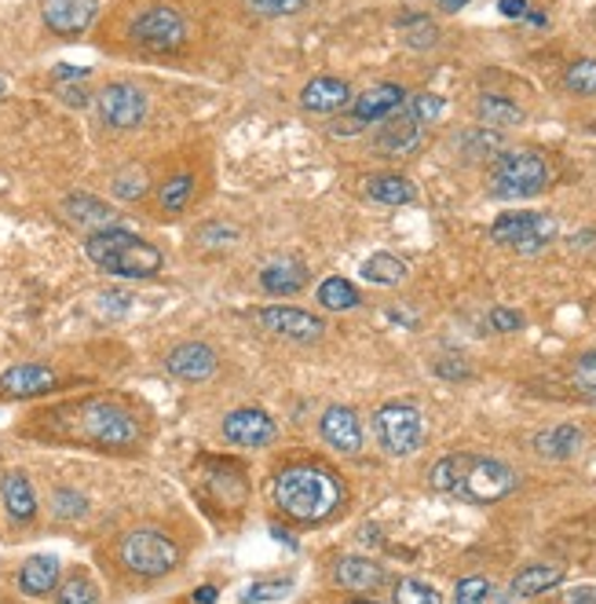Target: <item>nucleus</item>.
<instances>
[{
	"label": "nucleus",
	"instance_id": "nucleus-1",
	"mask_svg": "<svg viewBox=\"0 0 596 604\" xmlns=\"http://www.w3.org/2000/svg\"><path fill=\"white\" fill-rule=\"evenodd\" d=\"M432 488L447 491V495H458L461 502H472V506H491L509 495L517 488V472H512L498 458H483V455H447L432 466Z\"/></svg>",
	"mask_w": 596,
	"mask_h": 604
},
{
	"label": "nucleus",
	"instance_id": "nucleus-2",
	"mask_svg": "<svg viewBox=\"0 0 596 604\" xmlns=\"http://www.w3.org/2000/svg\"><path fill=\"white\" fill-rule=\"evenodd\" d=\"M275 502L286 517L300 523H315L330 517L340 502V483L330 469L319 466H289L275 480Z\"/></svg>",
	"mask_w": 596,
	"mask_h": 604
},
{
	"label": "nucleus",
	"instance_id": "nucleus-3",
	"mask_svg": "<svg viewBox=\"0 0 596 604\" xmlns=\"http://www.w3.org/2000/svg\"><path fill=\"white\" fill-rule=\"evenodd\" d=\"M85 254L96 268H103L107 275H117V279H150V275H158L161 264H165L158 246H150L147 238L133 235V231H121V227L96 231V235L88 238Z\"/></svg>",
	"mask_w": 596,
	"mask_h": 604
},
{
	"label": "nucleus",
	"instance_id": "nucleus-4",
	"mask_svg": "<svg viewBox=\"0 0 596 604\" xmlns=\"http://www.w3.org/2000/svg\"><path fill=\"white\" fill-rule=\"evenodd\" d=\"M549 184V165L534 150H509L491 169V195L501 201L534 198Z\"/></svg>",
	"mask_w": 596,
	"mask_h": 604
},
{
	"label": "nucleus",
	"instance_id": "nucleus-5",
	"mask_svg": "<svg viewBox=\"0 0 596 604\" xmlns=\"http://www.w3.org/2000/svg\"><path fill=\"white\" fill-rule=\"evenodd\" d=\"M74 432L85 443H96V447H110V451L133 447L139 436L133 415L121 410L117 403H103V399L80 403L74 410Z\"/></svg>",
	"mask_w": 596,
	"mask_h": 604
},
{
	"label": "nucleus",
	"instance_id": "nucleus-6",
	"mask_svg": "<svg viewBox=\"0 0 596 604\" xmlns=\"http://www.w3.org/2000/svg\"><path fill=\"white\" fill-rule=\"evenodd\" d=\"M491 238L517 254H538L557 238V220L545 213H505L491 224Z\"/></svg>",
	"mask_w": 596,
	"mask_h": 604
},
{
	"label": "nucleus",
	"instance_id": "nucleus-7",
	"mask_svg": "<svg viewBox=\"0 0 596 604\" xmlns=\"http://www.w3.org/2000/svg\"><path fill=\"white\" fill-rule=\"evenodd\" d=\"M121 560H125L128 571L136 576H165V571L176 568L179 550L173 539H165L161 531H133L121 542Z\"/></svg>",
	"mask_w": 596,
	"mask_h": 604
},
{
	"label": "nucleus",
	"instance_id": "nucleus-8",
	"mask_svg": "<svg viewBox=\"0 0 596 604\" xmlns=\"http://www.w3.org/2000/svg\"><path fill=\"white\" fill-rule=\"evenodd\" d=\"M373 429H377L381 447L396 458L413 455L424 440V421L410 403H388V407H381L377 418H373Z\"/></svg>",
	"mask_w": 596,
	"mask_h": 604
},
{
	"label": "nucleus",
	"instance_id": "nucleus-9",
	"mask_svg": "<svg viewBox=\"0 0 596 604\" xmlns=\"http://www.w3.org/2000/svg\"><path fill=\"white\" fill-rule=\"evenodd\" d=\"M133 40L147 52H173L187 40V23L176 8H147L133 23Z\"/></svg>",
	"mask_w": 596,
	"mask_h": 604
},
{
	"label": "nucleus",
	"instance_id": "nucleus-10",
	"mask_svg": "<svg viewBox=\"0 0 596 604\" xmlns=\"http://www.w3.org/2000/svg\"><path fill=\"white\" fill-rule=\"evenodd\" d=\"M96 107L107 128L128 133V128H136L139 121L147 118V93L128 85V81H114V85H107L103 93L96 96Z\"/></svg>",
	"mask_w": 596,
	"mask_h": 604
},
{
	"label": "nucleus",
	"instance_id": "nucleus-11",
	"mask_svg": "<svg viewBox=\"0 0 596 604\" xmlns=\"http://www.w3.org/2000/svg\"><path fill=\"white\" fill-rule=\"evenodd\" d=\"M257 322L268 330V334H278V337H289V341H315V337L326 334V322H322L319 316L300 311V308H282V305L260 308Z\"/></svg>",
	"mask_w": 596,
	"mask_h": 604
},
{
	"label": "nucleus",
	"instance_id": "nucleus-12",
	"mask_svg": "<svg viewBox=\"0 0 596 604\" xmlns=\"http://www.w3.org/2000/svg\"><path fill=\"white\" fill-rule=\"evenodd\" d=\"M45 12V26L59 37H77L92 26L99 12V0H45L40 4Z\"/></svg>",
	"mask_w": 596,
	"mask_h": 604
},
{
	"label": "nucleus",
	"instance_id": "nucleus-13",
	"mask_svg": "<svg viewBox=\"0 0 596 604\" xmlns=\"http://www.w3.org/2000/svg\"><path fill=\"white\" fill-rule=\"evenodd\" d=\"M421 136H424V125L410 114L407 103H402L396 114L381 121L377 150H385V155H392V158H407L410 150L421 147Z\"/></svg>",
	"mask_w": 596,
	"mask_h": 604
},
{
	"label": "nucleus",
	"instance_id": "nucleus-14",
	"mask_svg": "<svg viewBox=\"0 0 596 604\" xmlns=\"http://www.w3.org/2000/svg\"><path fill=\"white\" fill-rule=\"evenodd\" d=\"M52 389H55V370L45 367V362H18V367L0 374V396L4 399H29Z\"/></svg>",
	"mask_w": 596,
	"mask_h": 604
},
{
	"label": "nucleus",
	"instance_id": "nucleus-15",
	"mask_svg": "<svg viewBox=\"0 0 596 604\" xmlns=\"http://www.w3.org/2000/svg\"><path fill=\"white\" fill-rule=\"evenodd\" d=\"M224 436L238 447H264V443L275 440V421L257 407H241L224 418Z\"/></svg>",
	"mask_w": 596,
	"mask_h": 604
},
{
	"label": "nucleus",
	"instance_id": "nucleus-16",
	"mask_svg": "<svg viewBox=\"0 0 596 604\" xmlns=\"http://www.w3.org/2000/svg\"><path fill=\"white\" fill-rule=\"evenodd\" d=\"M319 429H322V440H326L333 451H340V455H359L362 451V426L351 407H330L326 415H322Z\"/></svg>",
	"mask_w": 596,
	"mask_h": 604
},
{
	"label": "nucleus",
	"instance_id": "nucleus-17",
	"mask_svg": "<svg viewBox=\"0 0 596 604\" xmlns=\"http://www.w3.org/2000/svg\"><path fill=\"white\" fill-rule=\"evenodd\" d=\"M165 367H169V374L179 381H206L216 374V352L209 345H201V341H187V345L169 352Z\"/></svg>",
	"mask_w": 596,
	"mask_h": 604
},
{
	"label": "nucleus",
	"instance_id": "nucleus-18",
	"mask_svg": "<svg viewBox=\"0 0 596 604\" xmlns=\"http://www.w3.org/2000/svg\"><path fill=\"white\" fill-rule=\"evenodd\" d=\"M402 103H407V93L399 85H373L351 103V118H356V125H377V121L396 114Z\"/></svg>",
	"mask_w": 596,
	"mask_h": 604
},
{
	"label": "nucleus",
	"instance_id": "nucleus-19",
	"mask_svg": "<svg viewBox=\"0 0 596 604\" xmlns=\"http://www.w3.org/2000/svg\"><path fill=\"white\" fill-rule=\"evenodd\" d=\"M300 103H305L308 110H315V114H333V110L351 103V88L337 77H315V81H308L305 85Z\"/></svg>",
	"mask_w": 596,
	"mask_h": 604
},
{
	"label": "nucleus",
	"instance_id": "nucleus-20",
	"mask_svg": "<svg viewBox=\"0 0 596 604\" xmlns=\"http://www.w3.org/2000/svg\"><path fill=\"white\" fill-rule=\"evenodd\" d=\"M260 286L275 297H293L308 286V268L300 260H275V264L260 271Z\"/></svg>",
	"mask_w": 596,
	"mask_h": 604
},
{
	"label": "nucleus",
	"instance_id": "nucleus-21",
	"mask_svg": "<svg viewBox=\"0 0 596 604\" xmlns=\"http://www.w3.org/2000/svg\"><path fill=\"white\" fill-rule=\"evenodd\" d=\"M59 587V557L52 553H40V557H29L18 571V590L29 593V597H45Z\"/></svg>",
	"mask_w": 596,
	"mask_h": 604
},
{
	"label": "nucleus",
	"instance_id": "nucleus-22",
	"mask_svg": "<svg viewBox=\"0 0 596 604\" xmlns=\"http://www.w3.org/2000/svg\"><path fill=\"white\" fill-rule=\"evenodd\" d=\"M63 213L74 220V224L80 227H96V231H107V227H114V220L117 213L114 209L107 206V201H99L92 195H70L63 201Z\"/></svg>",
	"mask_w": 596,
	"mask_h": 604
},
{
	"label": "nucleus",
	"instance_id": "nucleus-23",
	"mask_svg": "<svg viewBox=\"0 0 596 604\" xmlns=\"http://www.w3.org/2000/svg\"><path fill=\"white\" fill-rule=\"evenodd\" d=\"M534 451H538L542 458H574L582 451V429L579 426H552L534 436Z\"/></svg>",
	"mask_w": 596,
	"mask_h": 604
},
{
	"label": "nucleus",
	"instance_id": "nucleus-24",
	"mask_svg": "<svg viewBox=\"0 0 596 604\" xmlns=\"http://www.w3.org/2000/svg\"><path fill=\"white\" fill-rule=\"evenodd\" d=\"M0 495H4V509L12 520H18V523L34 520L37 498H34V488H29V480L23 477V472H8L4 483H0Z\"/></svg>",
	"mask_w": 596,
	"mask_h": 604
},
{
	"label": "nucleus",
	"instance_id": "nucleus-25",
	"mask_svg": "<svg viewBox=\"0 0 596 604\" xmlns=\"http://www.w3.org/2000/svg\"><path fill=\"white\" fill-rule=\"evenodd\" d=\"M381 579H385L381 564H373V560H367V557H340V560H337V582H340L345 590H356V593L377 590Z\"/></svg>",
	"mask_w": 596,
	"mask_h": 604
},
{
	"label": "nucleus",
	"instance_id": "nucleus-26",
	"mask_svg": "<svg viewBox=\"0 0 596 604\" xmlns=\"http://www.w3.org/2000/svg\"><path fill=\"white\" fill-rule=\"evenodd\" d=\"M367 195L373 201H381V206H410L418 198V187H413V180L399 173H381L367 180Z\"/></svg>",
	"mask_w": 596,
	"mask_h": 604
},
{
	"label": "nucleus",
	"instance_id": "nucleus-27",
	"mask_svg": "<svg viewBox=\"0 0 596 604\" xmlns=\"http://www.w3.org/2000/svg\"><path fill=\"white\" fill-rule=\"evenodd\" d=\"M563 582V568L560 564H531L523 568L517 579H512V597H538V593L560 587Z\"/></svg>",
	"mask_w": 596,
	"mask_h": 604
},
{
	"label": "nucleus",
	"instance_id": "nucleus-28",
	"mask_svg": "<svg viewBox=\"0 0 596 604\" xmlns=\"http://www.w3.org/2000/svg\"><path fill=\"white\" fill-rule=\"evenodd\" d=\"M359 275L373 282V286H399V282L407 279V264L392 254H373L367 264H362Z\"/></svg>",
	"mask_w": 596,
	"mask_h": 604
},
{
	"label": "nucleus",
	"instance_id": "nucleus-29",
	"mask_svg": "<svg viewBox=\"0 0 596 604\" xmlns=\"http://www.w3.org/2000/svg\"><path fill=\"white\" fill-rule=\"evenodd\" d=\"M480 118L487 121L491 128H512L523 121V110L505 96H483L480 99Z\"/></svg>",
	"mask_w": 596,
	"mask_h": 604
},
{
	"label": "nucleus",
	"instance_id": "nucleus-30",
	"mask_svg": "<svg viewBox=\"0 0 596 604\" xmlns=\"http://www.w3.org/2000/svg\"><path fill=\"white\" fill-rule=\"evenodd\" d=\"M319 305H326L330 311H351L359 305V289L348 279L333 275L319 286Z\"/></svg>",
	"mask_w": 596,
	"mask_h": 604
},
{
	"label": "nucleus",
	"instance_id": "nucleus-31",
	"mask_svg": "<svg viewBox=\"0 0 596 604\" xmlns=\"http://www.w3.org/2000/svg\"><path fill=\"white\" fill-rule=\"evenodd\" d=\"M190 195H195V176L179 173V176H173V180H165V184H161L158 201H161V209H169V213H184Z\"/></svg>",
	"mask_w": 596,
	"mask_h": 604
},
{
	"label": "nucleus",
	"instance_id": "nucleus-32",
	"mask_svg": "<svg viewBox=\"0 0 596 604\" xmlns=\"http://www.w3.org/2000/svg\"><path fill=\"white\" fill-rule=\"evenodd\" d=\"M59 604H99V590L92 579L85 576H70L63 587H59Z\"/></svg>",
	"mask_w": 596,
	"mask_h": 604
},
{
	"label": "nucleus",
	"instance_id": "nucleus-33",
	"mask_svg": "<svg viewBox=\"0 0 596 604\" xmlns=\"http://www.w3.org/2000/svg\"><path fill=\"white\" fill-rule=\"evenodd\" d=\"M563 85L579 96H596V59H582V63L568 66L563 74Z\"/></svg>",
	"mask_w": 596,
	"mask_h": 604
},
{
	"label": "nucleus",
	"instance_id": "nucleus-34",
	"mask_svg": "<svg viewBox=\"0 0 596 604\" xmlns=\"http://www.w3.org/2000/svg\"><path fill=\"white\" fill-rule=\"evenodd\" d=\"M396 604H443V597H439V590L429 587V582L402 579L396 587Z\"/></svg>",
	"mask_w": 596,
	"mask_h": 604
},
{
	"label": "nucleus",
	"instance_id": "nucleus-35",
	"mask_svg": "<svg viewBox=\"0 0 596 604\" xmlns=\"http://www.w3.org/2000/svg\"><path fill=\"white\" fill-rule=\"evenodd\" d=\"M399 29H402V34H407V45H413V48H432V45H436V37H439V34H436V26H432L424 15H410V19H402Z\"/></svg>",
	"mask_w": 596,
	"mask_h": 604
},
{
	"label": "nucleus",
	"instance_id": "nucleus-36",
	"mask_svg": "<svg viewBox=\"0 0 596 604\" xmlns=\"http://www.w3.org/2000/svg\"><path fill=\"white\" fill-rule=\"evenodd\" d=\"M407 110L421 121V125H432V121H439V114H443V96H432V93L410 96Z\"/></svg>",
	"mask_w": 596,
	"mask_h": 604
},
{
	"label": "nucleus",
	"instance_id": "nucleus-37",
	"mask_svg": "<svg viewBox=\"0 0 596 604\" xmlns=\"http://www.w3.org/2000/svg\"><path fill=\"white\" fill-rule=\"evenodd\" d=\"M491 601V582L472 576V579H461L458 590H454V604H487Z\"/></svg>",
	"mask_w": 596,
	"mask_h": 604
},
{
	"label": "nucleus",
	"instance_id": "nucleus-38",
	"mask_svg": "<svg viewBox=\"0 0 596 604\" xmlns=\"http://www.w3.org/2000/svg\"><path fill=\"white\" fill-rule=\"evenodd\" d=\"M289 590H293V582H252V587H246V593H241V601H246V604H264V601L286 597Z\"/></svg>",
	"mask_w": 596,
	"mask_h": 604
},
{
	"label": "nucleus",
	"instance_id": "nucleus-39",
	"mask_svg": "<svg viewBox=\"0 0 596 604\" xmlns=\"http://www.w3.org/2000/svg\"><path fill=\"white\" fill-rule=\"evenodd\" d=\"M574 385H579L585 396H596V352L574 362Z\"/></svg>",
	"mask_w": 596,
	"mask_h": 604
},
{
	"label": "nucleus",
	"instance_id": "nucleus-40",
	"mask_svg": "<svg viewBox=\"0 0 596 604\" xmlns=\"http://www.w3.org/2000/svg\"><path fill=\"white\" fill-rule=\"evenodd\" d=\"M144 190H147V180H144L139 169H128V173L114 176V195L117 198H139Z\"/></svg>",
	"mask_w": 596,
	"mask_h": 604
},
{
	"label": "nucleus",
	"instance_id": "nucleus-41",
	"mask_svg": "<svg viewBox=\"0 0 596 604\" xmlns=\"http://www.w3.org/2000/svg\"><path fill=\"white\" fill-rule=\"evenodd\" d=\"M308 0H249V8L252 12H260V15H293V12H300Z\"/></svg>",
	"mask_w": 596,
	"mask_h": 604
},
{
	"label": "nucleus",
	"instance_id": "nucleus-42",
	"mask_svg": "<svg viewBox=\"0 0 596 604\" xmlns=\"http://www.w3.org/2000/svg\"><path fill=\"white\" fill-rule=\"evenodd\" d=\"M88 502L77 495V491H55V517H80Z\"/></svg>",
	"mask_w": 596,
	"mask_h": 604
},
{
	"label": "nucleus",
	"instance_id": "nucleus-43",
	"mask_svg": "<svg viewBox=\"0 0 596 604\" xmlns=\"http://www.w3.org/2000/svg\"><path fill=\"white\" fill-rule=\"evenodd\" d=\"M491 326L498 330V334H517V330L523 326V316L512 308H494L491 311Z\"/></svg>",
	"mask_w": 596,
	"mask_h": 604
},
{
	"label": "nucleus",
	"instance_id": "nucleus-44",
	"mask_svg": "<svg viewBox=\"0 0 596 604\" xmlns=\"http://www.w3.org/2000/svg\"><path fill=\"white\" fill-rule=\"evenodd\" d=\"M498 12L505 19H523L527 15V0H498Z\"/></svg>",
	"mask_w": 596,
	"mask_h": 604
},
{
	"label": "nucleus",
	"instance_id": "nucleus-45",
	"mask_svg": "<svg viewBox=\"0 0 596 604\" xmlns=\"http://www.w3.org/2000/svg\"><path fill=\"white\" fill-rule=\"evenodd\" d=\"M88 70L85 66H55V81L63 85V81H85Z\"/></svg>",
	"mask_w": 596,
	"mask_h": 604
},
{
	"label": "nucleus",
	"instance_id": "nucleus-46",
	"mask_svg": "<svg viewBox=\"0 0 596 604\" xmlns=\"http://www.w3.org/2000/svg\"><path fill=\"white\" fill-rule=\"evenodd\" d=\"M568 604H596V590L593 587H579L568 593Z\"/></svg>",
	"mask_w": 596,
	"mask_h": 604
},
{
	"label": "nucleus",
	"instance_id": "nucleus-47",
	"mask_svg": "<svg viewBox=\"0 0 596 604\" xmlns=\"http://www.w3.org/2000/svg\"><path fill=\"white\" fill-rule=\"evenodd\" d=\"M63 99H66L70 107H85L88 103V96L80 93V88H63Z\"/></svg>",
	"mask_w": 596,
	"mask_h": 604
},
{
	"label": "nucleus",
	"instance_id": "nucleus-48",
	"mask_svg": "<svg viewBox=\"0 0 596 604\" xmlns=\"http://www.w3.org/2000/svg\"><path fill=\"white\" fill-rule=\"evenodd\" d=\"M195 601L198 604H216V590H212V587H198L195 590Z\"/></svg>",
	"mask_w": 596,
	"mask_h": 604
},
{
	"label": "nucleus",
	"instance_id": "nucleus-49",
	"mask_svg": "<svg viewBox=\"0 0 596 604\" xmlns=\"http://www.w3.org/2000/svg\"><path fill=\"white\" fill-rule=\"evenodd\" d=\"M436 4L443 8V12H461V8L469 4V0H436Z\"/></svg>",
	"mask_w": 596,
	"mask_h": 604
},
{
	"label": "nucleus",
	"instance_id": "nucleus-50",
	"mask_svg": "<svg viewBox=\"0 0 596 604\" xmlns=\"http://www.w3.org/2000/svg\"><path fill=\"white\" fill-rule=\"evenodd\" d=\"M4 93H8V81H4V77H0V99H4Z\"/></svg>",
	"mask_w": 596,
	"mask_h": 604
},
{
	"label": "nucleus",
	"instance_id": "nucleus-51",
	"mask_svg": "<svg viewBox=\"0 0 596 604\" xmlns=\"http://www.w3.org/2000/svg\"><path fill=\"white\" fill-rule=\"evenodd\" d=\"M356 604H370V601H356Z\"/></svg>",
	"mask_w": 596,
	"mask_h": 604
}]
</instances>
